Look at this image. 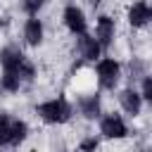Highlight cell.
Here are the masks:
<instances>
[{"label":"cell","mask_w":152,"mask_h":152,"mask_svg":"<svg viewBox=\"0 0 152 152\" xmlns=\"http://www.w3.org/2000/svg\"><path fill=\"white\" fill-rule=\"evenodd\" d=\"M0 69H2V74H17L24 81V86L38 76L36 64L24 55V50L19 45H2L0 48Z\"/></svg>","instance_id":"cell-1"},{"label":"cell","mask_w":152,"mask_h":152,"mask_svg":"<svg viewBox=\"0 0 152 152\" xmlns=\"http://www.w3.org/2000/svg\"><path fill=\"white\" fill-rule=\"evenodd\" d=\"M36 114L48 126H62V124H69L74 119L76 104H71L64 95H57V97H50V100L38 102L36 104Z\"/></svg>","instance_id":"cell-2"},{"label":"cell","mask_w":152,"mask_h":152,"mask_svg":"<svg viewBox=\"0 0 152 152\" xmlns=\"http://www.w3.org/2000/svg\"><path fill=\"white\" fill-rule=\"evenodd\" d=\"M95 78L100 90H116L121 78H124V66L121 62H116L114 57H102L100 62H95Z\"/></svg>","instance_id":"cell-3"},{"label":"cell","mask_w":152,"mask_h":152,"mask_svg":"<svg viewBox=\"0 0 152 152\" xmlns=\"http://www.w3.org/2000/svg\"><path fill=\"white\" fill-rule=\"evenodd\" d=\"M97 131L102 140H126L128 138V124L121 114L116 112H104L102 119L97 121Z\"/></svg>","instance_id":"cell-4"},{"label":"cell","mask_w":152,"mask_h":152,"mask_svg":"<svg viewBox=\"0 0 152 152\" xmlns=\"http://www.w3.org/2000/svg\"><path fill=\"white\" fill-rule=\"evenodd\" d=\"M62 24H64V28H66L74 38L88 33V17H86V12H83L78 5H74V2H69V5L62 10Z\"/></svg>","instance_id":"cell-5"},{"label":"cell","mask_w":152,"mask_h":152,"mask_svg":"<svg viewBox=\"0 0 152 152\" xmlns=\"http://www.w3.org/2000/svg\"><path fill=\"white\" fill-rule=\"evenodd\" d=\"M76 112L86 121H100L102 119V97L100 93H83L76 97Z\"/></svg>","instance_id":"cell-6"},{"label":"cell","mask_w":152,"mask_h":152,"mask_svg":"<svg viewBox=\"0 0 152 152\" xmlns=\"http://www.w3.org/2000/svg\"><path fill=\"white\" fill-rule=\"evenodd\" d=\"M93 36L97 38V43H100L102 50L107 52V50L114 45V40H116V21H114V17H109V14H97V17H95V31H93Z\"/></svg>","instance_id":"cell-7"},{"label":"cell","mask_w":152,"mask_h":152,"mask_svg":"<svg viewBox=\"0 0 152 152\" xmlns=\"http://www.w3.org/2000/svg\"><path fill=\"white\" fill-rule=\"evenodd\" d=\"M119 107H121V112L126 114V116H131V119H135V116H140V112H142V95H140V90L138 88H133V86H126V88H121L119 90Z\"/></svg>","instance_id":"cell-8"},{"label":"cell","mask_w":152,"mask_h":152,"mask_svg":"<svg viewBox=\"0 0 152 152\" xmlns=\"http://www.w3.org/2000/svg\"><path fill=\"white\" fill-rule=\"evenodd\" d=\"M126 21L131 28H145L147 24H152V2L147 0H135L133 5H128L126 10Z\"/></svg>","instance_id":"cell-9"},{"label":"cell","mask_w":152,"mask_h":152,"mask_svg":"<svg viewBox=\"0 0 152 152\" xmlns=\"http://www.w3.org/2000/svg\"><path fill=\"white\" fill-rule=\"evenodd\" d=\"M76 52L83 62H93V64L104 57V50H102V45L97 43V38L93 33H86V36L76 38Z\"/></svg>","instance_id":"cell-10"},{"label":"cell","mask_w":152,"mask_h":152,"mask_svg":"<svg viewBox=\"0 0 152 152\" xmlns=\"http://www.w3.org/2000/svg\"><path fill=\"white\" fill-rule=\"evenodd\" d=\"M45 40V24L40 17H28L24 21V43L28 48H38Z\"/></svg>","instance_id":"cell-11"},{"label":"cell","mask_w":152,"mask_h":152,"mask_svg":"<svg viewBox=\"0 0 152 152\" xmlns=\"http://www.w3.org/2000/svg\"><path fill=\"white\" fill-rule=\"evenodd\" d=\"M14 119L10 112H0V150L12 147V138H14Z\"/></svg>","instance_id":"cell-12"},{"label":"cell","mask_w":152,"mask_h":152,"mask_svg":"<svg viewBox=\"0 0 152 152\" xmlns=\"http://www.w3.org/2000/svg\"><path fill=\"white\" fill-rule=\"evenodd\" d=\"M0 88L5 93H19L24 88V81L17 74H0Z\"/></svg>","instance_id":"cell-13"},{"label":"cell","mask_w":152,"mask_h":152,"mask_svg":"<svg viewBox=\"0 0 152 152\" xmlns=\"http://www.w3.org/2000/svg\"><path fill=\"white\" fill-rule=\"evenodd\" d=\"M28 133H31V128H28V124L24 121V119H14V138H12V147H19L21 142H26V138H28Z\"/></svg>","instance_id":"cell-14"},{"label":"cell","mask_w":152,"mask_h":152,"mask_svg":"<svg viewBox=\"0 0 152 152\" xmlns=\"http://www.w3.org/2000/svg\"><path fill=\"white\" fill-rule=\"evenodd\" d=\"M48 0H21V10L26 12V17H38L40 10L45 7Z\"/></svg>","instance_id":"cell-15"},{"label":"cell","mask_w":152,"mask_h":152,"mask_svg":"<svg viewBox=\"0 0 152 152\" xmlns=\"http://www.w3.org/2000/svg\"><path fill=\"white\" fill-rule=\"evenodd\" d=\"M140 95H142V102L147 104V107H152V76L147 74V76H142V81H140Z\"/></svg>","instance_id":"cell-16"},{"label":"cell","mask_w":152,"mask_h":152,"mask_svg":"<svg viewBox=\"0 0 152 152\" xmlns=\"http://www.w3.org/2000/svg\"><path fill=\"white\" fill-rule=\"evenodd\" d=\"M100 140H102L100 135H86L78 147H81V152H97L100 150Z\"/></svg>","instance_id":"cell-17"},{"label":"cell","mask_w":152,"mask_h":152,"mask_svg":"<svg viewBox=\"0 0 152 152\" xmlns=\"http://www.w3.org/2000/svg\"><path fill=\"white\" fill-rule=\"evenodd\" d=\"M102 2H104V0H88V5H90L93 10H100V7H102Z\"/></svg>","instance_id":"cell-18"}]
</instances>
